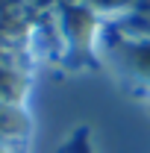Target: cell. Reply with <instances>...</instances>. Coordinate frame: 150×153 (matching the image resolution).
Segmentation results:
<instances>
[{"label": "cell", "mask_w": 150, "mask_h": 153, "mask_svg": "<svg viewBox=\"0 0 150 153\" xmlns=\"http://www.w3.org/2000/svg\"><path fill=\"white\" fill-rule=\"evenodd\" d=\"M121 74L135 79V85L150 88V36H124L112 50Z\"/></svg>", "instance_id": "obj_1"}, {"label": "cell", "mask_w": 150, "mask_h": 153, "mask_svg": "<svg viewBox=\"0 0 150 153\" xmlns=\"http://www.w3.org/2000/svg\"><path fill=\"white\" fill-rule=\"evenodd\" d=\"M59 36L71 50L91 47L97 33V15L91 6H62L59 9Z\"/></svg>", "instance_id": "obj_2"}, {"label": "cell", "mask_w": 150, "mask_h": 153, "mask_svg": "<svg viewBox=\"0 0 150 153\" xmlns=\"http://www.w3.org/2000/svg\"><path fill=\"white\" fill-rule=\"evenodd\" d=\"M24 94V79L9 65L0 62V103H18Z\"/></svg>", "instance_id": "obj_3"}, {"label": "cell", "mask_w": 150, "mask_h": 153, "mask_svg": "<svg viewBox=\"0 0 150 153\" xmlns=\"http://www.w3.org/2000/svg\"><path fill=\"white\" fill-rule=\"evenodd\" d=\"M24 127H27V115L21 112L18 103H0V133L15 135L24 133Z\"/></svg>", "instance_id": "obj_4"}, {"label": "cell", "mask_w": 150, "mask_h": 153, "mask_svg": "<svg viewBox=\"0 0 150 153\" xmlns=\"http://www.w3.org/2000/svg\"><path fill=\"white\" fill-rule=\"evenodd\" d=\"M62 153H91V147H88V130L79 127V130L71 135V141L62 147Z\"/></svg>", "instance_id": "obj_5"}, {"label": "cell", "mask_w": 150, "mask_h": 153, "mask_svg": "<svg viewBox=\"0 0 150 153\" xmlns=\"http://www.w3.org/2000/svg\"><path fill=\"white\" fill-rule=\"evenodd\" d=\"M132 0H88L85 6H91L94 12H118V9H127Z\"/></svg>", "instance_id": "obj_6"}]
</instances>
